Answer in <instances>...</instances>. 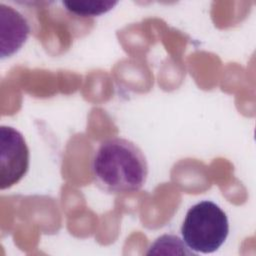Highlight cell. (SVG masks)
I'll return each mask as SVG.
<instances>
[{
    "label": "cell",
    "instance_id": "6da1fadb",
    "mask_svg": "<svg viewBox=\"0 0 256 256\" xmlns=\"http://www.w3.org/2000/svg\"><path fill=\"white\" fill-rule=\"evenodd\" d=\"M91 172L97 187L114 195L139 191L148 177L143 151L132 141L112 137L99 143L91 159Z\"/></svg>",
    "mask_w": 256,
    "mask_h": 256
},
{
    "label": "cell",
    "instance_id": "7a4b0ae2",
    "mask_svg": "<svg viewBox=\"0 0 256 256\" xmlns=\"http://www.w3.org/2000/svg\"><path fill=\"white\" fill-rule=\"evenodd\" d=\"M228 234L229 221L226 213L209 200L191 206L181 226L182 240L194 254H210L217 251Z\"/></svg>",
    "mask_w": 256,
    "mask_h": 256
},
{
    "label": "cell",
    "instance_id": "3957f363",
    "mask_svg": "<svg viewBox=\"0 0 256 256\" xmlns=\"http://www.w3.org/2000/svg\"><path fill=\"white\" fill-rule=\"evenodd\" d=\"M30 154L24 136L12 126H0V189L17 184L29 169Z\"/></svg>",
    "mask_w": 256,
    "mask_h": 256
},
{
    "label": "cell",
    "instance_id": "277c9868",
    "mask_svg": "<svg viewBox=\"0 0 256 256\" xmlns=\"http://www.w3.org/2000/svg\"><path fill=\"white\" fill-rule=\"evenodd\" d=\"M31 28L25 16L15 8L0 4V57L17 53L27 41Z\"/></svg>",
    "mask_w": 256,
    "mask_h": 256
},
{
    "label": "cell",
    "instance_id": "5b68a950",
    "mask_svg": "<svg viewBox=\"0 0 256 256\" xmlns=\"http://www.w3.org/2000/svg\"><path fill=\"white\" fill-rule=\"evenodd\" d=\"M62 4L70 13L80 17H95L112 10L118 1L112 0H70Z\"/></svg>",
    "mask_w": 256,
    "mask_h": 256
}]
</instances>
